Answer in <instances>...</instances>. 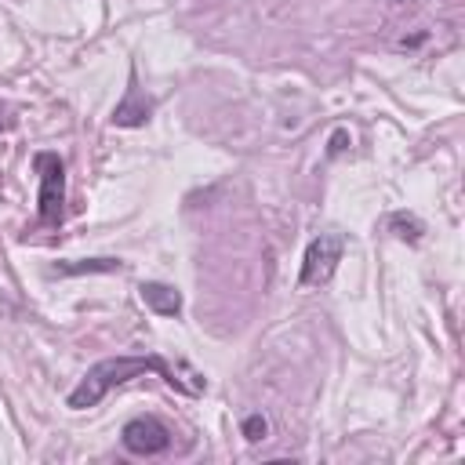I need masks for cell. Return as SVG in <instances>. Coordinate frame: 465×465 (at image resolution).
<instances>
[{
  "mask_svg": "<svg viewBox=\"0 0 465 465\" xmlns=\"http://www.w3.org/2000/svg\"><path fill=\"white\" fill-rule=\"evenodd\" d=\"M58 276H84V272H120V258H84V262H54Z\"/></svg>",
  "mask_w": 465,
  "mask_h": 465,
  "instance_id": "7",
  "label": "cell"
},
{
  "mask_svg": "<svg viewBox=\"0 0 465 465\" xmlns=\"http://www.w3.org/2000/svg\"><path fill=\"white\" fill-rule=\"evenodd\" d=\"M392 4H407V0H392Z\"/></svg>",
  "mask_w": 465,
  "mask_h": 465,
  "instance_id": "11",
  "label": "cell"
},
{
  "mask_svg": "<svg viewBox=\"0 0 465 465\" xmlns=\"http://www.w3.org/2000/svg\"><path fill=\"white\" fill-rule=\"evenodd\" d=\"M389 229H392L400 240H407V243H418V240H421V232H425L421 218H418V214H411V211H392V214H389Z\"/></svg>",
  "mask_w": 465,
  "mask_h": 465,
  "instance_id": "8",
  "label": "cell"
},
{
  "mask_svg": "<svg viewBox=\"0 0 465 465\" xmlns=\"http://www.w3.org/2000/svg\"><path fill=\"white\" fill-rule=\"evenodd\" d=\"M149 116H153V98L142 94V87L134 84V73H131V84L113 109V127H145Z\"/></svg>",
  "mask_w": 465,
  "mask_h": 465,
  "instance_id": "5",
  "label": "cell"
},
{
  "mask_svg": "<svg viewBox=\"0 0 465 465\" xmlns=\"http://www.w3.org/2000/svg\"><path fill=\"white\" fill-rule=\"evenodd\" d=\"M240 432H243L247 443H262V440L269 436V421H265V414H262V411H251V414L240 421Z\"/></svg>",
  "mask_w": 465,
  "mask_h": 465,
  "instance_id": "9",
  "label": "cell"
},
{
  "mask_svg": "<svg viewBox=\"0 0 465 465\" xmlns=\"http://www.w3.org/2000/svg\"><path fill=\"white\" fill-rule=\"evenodd\" d=\"M160 374L171 389H178V392H189V396H196L193 392V385L189 381H182L160 356H109V360H98L84 378H80V385L69 392V407L73 411H87V407H94L113 385H124V381H131V378H138V374Z\"/></svg>",
  "mask_w": 465,
  "mask_h": 465,
  "instance_id": "1",
  "label": "cell"
},
{
  "mask_svg": "<svg viewBox=\"0 0 465 465\" xmlns=\"http://www.w3.org/2000/svg\"><path fill=\"white\" fill-rule=\"evenodd\" d=\"M33 167L40 174V193H36V207H40V225H62V203H65V163L58 160V153H36Z\"/></svg>",
  "mask_w": 465,
  "mask_h": 465,
  "instance_id": "2",
  "label": "cell"
},
{
  "mask_svg": "<svg viewBox=\"0 0 465 465\" xmlns=\"http://www.w3.org/2000/svg\"><path fill=\"white\" fill-rule=\"evenodd\" d=\"M138 294H142V302H145L156 316H178V312H182V291L171 287V283L145 280V283L138 287Z\"/></svg>",
  "mask_w": 465,
  "mask_h": 465,
  "instance_id": "6",
  "label": "cell"
},
{
  "mask_svg": "<svg viewBox=\"0 0 465 465\" xmlns=\"http://www.w3.org/2000/svg\"><path fill=\"white\" fill-rule=\"evenodd\" d=\"M120 443L131 450V454H142V458H156L171 447V429L153 418V414H142V418H131L124 429H120Z\"/></svg>",
  "mask_w": 465,
  "mask_h": 465,
  "instance_id": "4",
  "label": "cell"
},
{
  "mask_svg": "<svg viewBox=\"0 0 465 465\" xmlns=\"http://www.w3.org/2000/svg\"><path fill=\"white\" fill-rule=\"evenodd\" d=\"M352 145V134L345 131V127H338L331 138H327V156H338V153H345Z\"/></svg>",
  "mask_w": 465,
  "mask_h": 465,
  "instance_id": "10",
  "label": "cell"
},
{
  "mask_svg": "<svg viewBox=\"0 0 465 465\" xmlns=\"http://www.w3.org/2000/svg\"><path fill=\"white\" fill-rule=\"evenodd\" d=\"M341 251H345V236L341 232H320L309 240L305 254H302V272H298V283L302 287H323L338 262H341Z\"/></svg>",
  "mask_w": 465,
  "mask_h": 465,
  "instance_id": "3",
  "label": "cell"
}]
</instances>
